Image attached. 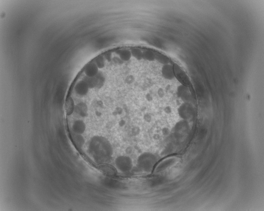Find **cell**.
Instances as JSON below:
<instances>
[{
	"instance_id": "cell-1",
	"label": "cell",
	"mask_w": 264,
	"mask_h": 211,
	"mask_svg": "<svg viewBox=\"0 0 264 211\" xmlns=\"http://www.w3.org/2000/svg\"><path fill=\"white\" fill-rule=\"evenodd\" d=\"M89 88L87 84L83 80L79 81L75 85V90L78 95L84 96L88 93Z\"/></svg>"
},
{
	"instance_id": "cell-2",
	"label": "cell",
	"mask_w": 264,
	"mask_h": 211,
	"mask_svg": "<svg viewBox=\"0 0 264 211\" xmlns=\"http://www.w3.org/2000/svg\"><path fill=\"white\" fill-rule=\"evenodd\" d=\"M98 71V68L95 62L89 63L85 67V73L87 77H94L97 74Z\"/></svg>"
},
{
	"instance_id": "cell-3",
	"label": "cell",
	"mask_w": 264,
	"mask_h": 211,
	"mask_svg": "<svg viewBox=\"0 0 264 211\" xmlns=\"http://www.w3.org/2000/svg\"><path fill=\"white\" fill-rule=\"evenodd\" d=\"M163 77L168 80H171L174 78V72L172 66L169 65H163L161 70Z\"/></svg>"
},
{
	"instance_id": "cell-4",
	"label": "cell",
	"mask_w": 264,
	"mask_h": 211,
	"mask_svg": "<svg viewBox=\"0 0 264 211\" xmlns=\"http://www.w3.org/2000/svg\"><path fill=\"white\" fill-rule=\"evenodd\" d=\"M75 109L74 101L72 98H68L66 103V110L67 114H71Z\"/></svg>"
},
{
	"instance_id": "cell-5",
	"label": "cell",
	"mask_w": 264,
	"mask_h": 211,
	"mask_svg": "<svg viewBox=\"0 0 264 211\" xmlns=\"http://www.w3.org/2000/svg\"><path fill=\"white\" fill-rule=\"evenodd\" d=\"M143 58L144 60L152 61L155 59V55L151 50H143Z\"/></svg>"
},
{
	"instance_id": "cell-6",
	"label": "cell",
	"mask_w": 264,
	"mask_h": 211,
	"mask_svg": "<svg viewBox=\"0 0 264 211\" xmlns=\"http://www.w3.org/2000/svg\"><path fill=\"white\" fill-rule=\"evenodd\" d=\"M75 109L77 113H79L80 115L85 116L87 113V107L84 103H80L78 104Z\"/></svg>"
},
{
	"instance_id": "cell-7",
	"label": "cell",
	"mask_w": 264,
	"mask_h": 211,
	"mask_svg": "<svg viewBox=\"0 0 264 211\" xmlns=\"http://www.w3.org/2000/svg\"><path fill=\"white\" fill-rule=\"evenodd\" d=\"M74 129L77 133H81L85 130V125L81 121H78L74 125Z\"/></svg>"
},
{
	"instance_id": "cell-8",
	"label": "cell",
	"mask_w": 264,
	"mask_h": 211,
	"mask_svg": "<svg viewBox=\"0 0 264 211\" xmlns=\"http://www.w3.org/2000/svg\"><path fill=\"white\" fill-rule=\"evenodd\" d=\"M158 95L160 97H162L164 95V91L162 88H159L158 91Z\"/></svg>"
},
{
	"instance_id": "cell-9",
	"label": "cell",
	"mask_w": 264,
	"mask_h": 211,
	"mask_svg": "<svg viewBox=\"0 0 264 211\" xmlns=\"http://www.w3.org/2000/svg\"><path fill=\"white\" fill-rule=\"evenodd\" d=\"M165 112L167 113H170L171 111V108H170V107L169 106H167V107H165Z\"/></svg>"
},
{
	"instance_id": "cell-10",
	"label": "cell",
	"mask_w": 264,
	"mask_h": 211,
	"mask_svg": "<svg viewBox=\"0 0 264 211\" xmlns=\"http://www.w3.org/2000/svg\"><path fill=\"white\" fill-rule=\"evenodd\" d=\"M146 98L147 100H149V101H150L152 100L153 98L152 96L150 95V94H147V95H146Z\"/></svg>"
},
{
	"instance_id": "cell-11",
	"label": "cell",
	"mask_w": 264,
	"mask_h": 211,
	"mask_svg": "<svg viewBox=\"0 0 264 211\" xmlns=\"http://www.w3.org/2000/svg\"><path fill=\"white\" fill-rule=\"evenodd\" d=\"M122 110L121 108H117L116 109V112L117 114H120L122 113Z\"/></svg>"
},
{
	"instance_id": "cell-12",
	"label": "cell",
	"mask_w": 264,
	"mask_h": 211,
	"mask_svg": "<svg viewBox=\"0 0 264 211\" xmlns=\"http://www.w3.org/2000/svg\"><path fill=\"white\" fill-rule=\"evenodd\" d=\"M120 123V125L123 126L125 124V121H121Z\"/></svg>"
}]
</instances>
